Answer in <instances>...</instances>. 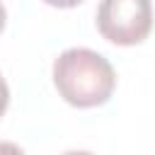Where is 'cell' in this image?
<instances>
[{
	"mask_svg": "<svg viewBox=\"0 0 155 155\" xmlns=\"http://www.w3.org/2000/svg\"><path fill=\"white\" fill-rule=\"evenodd\" d=\"M7 104H10V87H7V82H5V78L0 75V116L5 114V109H7Z\"/></svg>",
	"mask_w": 155,
	"mask_h": 155,
	"instance_id": "obj_3",
	"label": "cell"
},
{
	"mask_svg": "<svg viewBox=\"0 0 155 155\" xmlns=\"http://www.w3.org/2000/svg\"><path fill=\"white\" fill-rule=\"evenodd\" d=\"M97 29L116 46H136L153 29V5L150 0H102Z\"/></svg>",
	"mask_w": 155,
	"mask_h": 155,
	"instance_id": "obj_2",
	"label": "cell"
},
{
	"mask_svg": "<svg viewBox=\"0 0 155 155\" xmlns=\"http://www.w3.org/2000/svg\"><path fill=\"white\" fill-rule=\"evenodd\" d=\"M0 155H24V150H22L17 143H10V140H0Z\"/></svg>",
	"mask_w": 155,
	"mask_h": 155,
	"instance_id": "obj_4",
	"label": "cell"
},
{
	"mask_svg": "<svg viewBox=\"0 0 155 155\" xmlns=\"http://www.w3.org/2000/svg\"><path fill=\"white\" fill-rule=\"evenodd\" d=\"M5 22H7V12H5V5L0 2V31L5 29Z\"/></svg>",
	"mask_w": 155,
	"mask_h": 155,
	"instance_id": "obj_6",
	"label": "cell"
},
{
	"mask_svg": "<svg viewBox=\"0 0 155 155\" xmlns=\"http://www.w3.org/2000/svg\"><path fill=\"white\" fill-rule=\"evenodd\" d=\"M53 85L68 104L87 109L99 107L111 97L116 87V73L102 53L75 46L65 48L53 61Z\"/></svg>",
	"mask_w": 155,
	"mask_h": 155,
	"instance_id": "obj_1",
	"label": "cell"
},
{
	"mask_svg": "<svg viewBox=\"0 0 155 155\" xmlns=\"http://www.w3.org/2000/svg\"><path fill=\"white\" fill-rule=\"evenodd\" d=\"M63 155H92V153H87V150H68Z\"/></svg>",
	"mask_w": 155,
	"mask_h": 155,
	"instance_id": "obj_7",
	"label": "cell"
},
{
	"mask_svg": "<svg viewBox=\"0 0 155 155\" xmlns=\"http://www.w3.org/2000/svg\"><path fill=\"white\" fill-rule=\"evenodd\" d=\"M46 5H51V7H75V5H80L82 0H44Z\"/></svg>",
	"mask_w": 155,
	"mask_h": 155,
	"instance_id": "obj_5",
	"label": "cell"
}]
</instances>
